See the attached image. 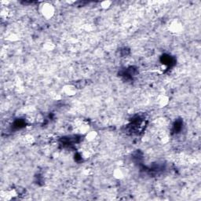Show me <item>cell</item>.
<instances>
[{"instance_id": "obj_1", "label": "cell", "mask_w": 201, "mask_h": 201, "mask_svg": "<svg viewBox=\"0 0 201 201\" xmlns=\"http://www.w3.org/2000/svg\"><path fill=\"white\" fill-rule=\"evenodd\" d=\"M40 14L47 20L52 18L55 14V7L50 2H43L40 6Z\"/></svg>"}, {"instance_id": "obj_2", "label": "cell", "mask_w": 201, "mask_h": 201, "mask_svg": "<svg viewBox=\"0 0 201 201\" xmlns=\"http://www.w3.org/2000/svg\"><path fill=\"white\" fill-rule=\"evenodd\" d=\"M169 31L173 34H180L183 30V25L182 23L178 20H174L172 21L168 26Z\"/></svg>"}, {"instance_id": "obj_3", "label": "cell", "mask_w": 201, "mask_h": 201, "mask_svg": "<svg viewBox=\"0 0 201 201\" xmlns=\"http://www.w3.org/2000/svg\"><path fill=\"white\" fill-rule=\"evenodd\" d=\"M63 91L66 95L74 96L77 93V88L74 85H66L63 88Z\"/></svg>"}, {"instance_id": "obj_4", "label": "cell", "mask_w": 201, "mask_h": 201, "mask_svg": "<svg viewBox=\"0 0 201 201\" xmlns=\"http://www.w3.org/2000/svg\"><path fill=\"white\" fill-rule=\"evenodd\" d=\"M98 138V133L96 131H89L85 135V139L87 142L92 143Z\"/></svg>"}, {"instance_id": "obj_5", "label": "cell", "mask_w": 201, "mask_h": 201, "mask_svg": "<svg viewBox=\"0 0 201 201\" xmlns=\"http://www.w3.org/2000/svg\"><path fill=\"white\" fill-rule=\"evenodd\" d=\"M169 103V98L166 95H160L157 98V104L161 107L167 105Z\"/></svg>"}, {"instance_id": "obj_6", "label": "cell", "mask_w": 201, "mask_h": 201, "mask_svg": "<svg viewBox=\"0 0 201 201\" xmlns=\"http://www.w3.org/2000/svg\"><path fill=\"white\" fill-rule=\"evenodd\" d=\"M114 177L117 179H122L125 177V170L123 168H117L115 169L113 173Z\"/></svg>"}, {"instance_id": "obj_7", "label": "cell", "mask_w": 201, "mask_h": 201, "mask_svg": "<svg viewBox=\"0 0 201 201\" xmlns=\"http://www.w3.org/2000/svg\"><path fill=\"white\" fill-rule=\"evenodd\" d=\"M24 141L26 144H33V143L35 142V138L31 135H27L24 137Z\"/></svg>"}, {"instance_id": "obj_8", "label": "cell", "mask_w": 201, "mask_h": 201, "mask_svg": "<svg viewBox=\"0 0 201 201\" xmlns=\"http://www.w3.org/2000/svg\"><path fill=\"white\" fill-rule=\"evenodd\" d=\"M43 48L47 50V51H52L55 48V46L52 42H47V43H44Z\"/></svg>"}, {"instance_id": "obj_9", "label": "cell", "mask_w": 201, "mask_h": 201, "mask_svg": "<svg viewBox=\"0 0 201 201\" xmlns=\"http://www.w3.org/2000/svg\"><path fill=\"white\" fill-rule=\"evenodd\" d=\"M112 3V2H110V1H104V2H101V6H102V8L105 9V10H107V9H109L111 6Z\"/></svg>"}]
</instances>
